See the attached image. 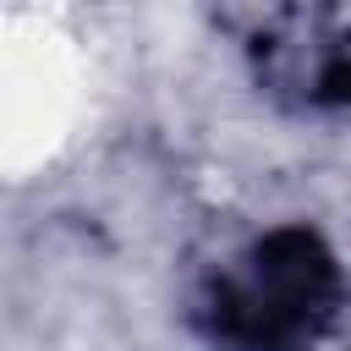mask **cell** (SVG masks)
Returning a JSON list of instances; mask_svg holds the SVG:
<instances>
[{
  "mask_svg": "<svg viewBox=\"0 0 351 351\" xmlns=\"http://www.w3.org/2000/svg\"><path fill=\"white\" fill-rule=\"evenodd\" d=\"M340 302V269L318 230L274 225L203 285V329L230 351H302Z\"/></svg>",
  "mask_w": 351,
  "mask_h": 351,
  "instance_id": "obj_1",
  "label": "cell"
},
{
  "mask_svg": "<svg viewBox=\"0 0 351 351\" xmlns=\"http://www.w3.org/2000/svg\"><path fill=\"white\" fill-rule=\"evenodd\" d=\"M263 77L296 88L318 110H351V22L346 16H285L258 38Z\"/></svg>",
  "mask_w": 351,
  "mask_h": 351,
  "instance_id": "obj_2",
  "label": "cell"
}]
</instances>
